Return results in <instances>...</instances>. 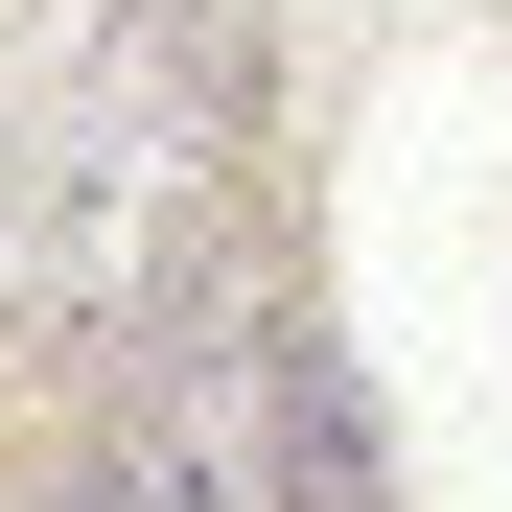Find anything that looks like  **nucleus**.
I'll return each mask as SVG.
<instances>
[{
	"label": "nucleus",
	"mask_w": 512,
	"mask_h": 512,
	"mask_svg": "<svg viewBox=\"0 0 512 512\" xmlns=\"http://www.w3.org/2000/svg\"><path fill=\"white\" fill-rule=\"evenodd\" d=\"M256 443H280V350H256V303H210L187 350L140 373V419L94 443L70 512H256Z\"/></svg>",
	"instance_id": "nucleus-2"
},
{
	"label": "nucleus",
	"mask_w": 512,
	"mask_h": 512,
	"mask_svg": "<svg viewBox=\"0 0 512 512\" xmlns=\"http://www.w3.org/2000/svg\"><path fill=\"white\" fill-rule=\"evenodd\" d=\"M210 187H233V70H210L187 24H140L94 94H70L47 233H24V326H47V350H140L163 280L210 256Z\"/></svg>",
	"instance_id": "nucleus-1"
}]
</instances>
